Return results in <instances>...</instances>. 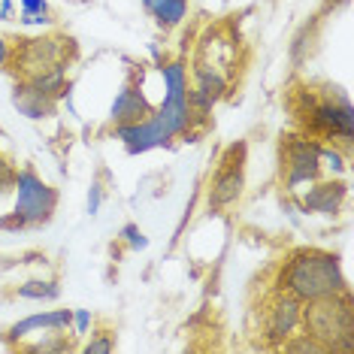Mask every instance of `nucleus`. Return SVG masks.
<instances>
[{"instance_id": "bb28decb", "label": "nucleus", "mask_w": 354, "mask_h": 354, "mask_svg": "<svg viewBox=\"0 0 354 354\" xmlns=\"http://www.w3.org/2000/svg\"><path fill=\"white\" fill-rule=\"evenodd\" d=\"M140 3H142V6H146V10H149V6H151V0H140Z\"/></svg>"}, {"instance_id": "9b49d317", "label": "nucleus", "mask_w": 354, "mask_h": 354, "mask_svg": "<svg viewBox=\"0 0 354 354\" xmlns=\"http://www.w3.org/2000/svg\"><path fill=\"white\" fill-rule=\"evenodd\" d=\"M151 106H155V103L149 100L146 85H142V79H140V70H133L109 103V124L140 122V118H146L151 112Z\"/></svg>"}, {"instance_id": "4be33fe9", "label": "nucleus", "mask_w": 354, "mask_h": 354, "mask_svg": "<svg viewBox=\"0 0 354 354\" xmlns=\"http://www.w3.org/2000/svg\"><path fill=\"white\" fill-rule=\"evenodd\" d=\"M12 179L15 167H10V160L0 155V215L6 212V200H12Z\"/></svg>"}, {"instance_id": "6e6552de", "label": "nucleus", "mask_w": 354, "mask_h": 354, "mask_svg": "<svg viewBox=\"0 0 354 354\" xmlns=\"http://www.w3.org/2000/svg\"><path fill=\"white\" fill-rule=\"evenodd\" d=\"M261 318V336L270 348H279L285 339H291L294 333L303 330V303L297 297L272 288V294L261 303L257 309Z\"/></svg>"}, {"instance_id": "5701e85b", "label": "nucleus", "mask_w": 354, "mask_h": 354, "mask_svg": "<svg viewBox=\"0 0 354 354\" xmlns=\"http://www.w3.org/2000/svg\"><path fill=\"white\" fill-rule=\"evenodd\" d=\"M94 327V315L88 309H73V321H70V336H88Z\"/></svg>"}, {"instance_id": "423d86ee", "label": "nucleus", "mask_w": 354, "mask_h": 354, "mask_svg": "<svg viewBox=\"0 0 354 354\" xmlns=\"http://www.w3.org/2000/svg\"><path fill=\"white\" fill-rule=\"evenodd\" d=\"M76 55V46L70 37L61 34H46V37H28V39H15L12 52H10V64L19 79H30L39 73H49L58 67H70Z\"/></svg>"}, {"instance_id": "f8f14e48", "label": "nucleus", "mask_w": 354, "mask_h": 354, "mask_svg": "<svg viewBox=\"0 0 354 354\" xmlns=\"http://www.w3.org/2000/svg\"><path fill=\"white\" fill-rule=\"evenodd\" d=\"M194 64L221 70V73H227L233 79V73H236V43L224 37L221 30H209V34H203L197 43Z\"/></svg>"}, {"instance_id": "a878e982", "label": "nucleus", "mask_w": 354, "mask_h": 354, "mask_svg": "<svg viewBox=\"0 0 354 354\" xmlns=\"http://www.w3.org/2000/svg\"><path fill=\"white\" fill-rule=\"evenodd\" d=\"M15 0H0V21H12Z\"/></svg>"}, {"instance_id": "393cba45", "label": "nucleus", "mask_w": 354, "mask_h": 354, "mask_svg": "<svg viewBox=\"0 0 354 354\" xmlns=\"http://www.w3.org/2000/svg\"><path fill=\"white\" fill-rule=\"evenodd\" d=\"M10 52H12V43L6 37H0V70H6V64H10Z\"/></svg>"}, {"instance_id": "dca6fc26", "label": "nucleus", "mask_w": 354, "mask_h": 354, "mask_svg": "<svg viewBox=\"0 0 354 354\" xmlns=\"http://www.w3.org/2000/svg\"><path fill=\"white\" fill-rule=\"evenodd\" d=\"M15 297L30 303H55L61 297V285L58 279H28L15 288Z\"/></svg>"}, {"instance_id": "412c9836", "label": "nucleus", "mask_w": 354, "mask_h": 354, "mask_svg": "<svg viewBox=\"0 0 354 354\" xmlns=\"http://www.w3.org/2000/svg\"><path fill=\"white\" fill-rule=\"evenodd\" d=\"M118 239L131 248V252H142V248H149V236L140 230V224H133V221H127L122 224V230H118Z\"/></svg>"}, {"instance_id": "f257e3e1", "label": "nucleus", "mask_w": 354, "mask_h": 354, "mask_svg": "<svg viewBox=\"0 0 354 354\" xmlns=\"http://www.w3.org/2000/svg\"><path fill=\"white\" fill-rule=\"evenodd\" d=\"M272 285H276L279 291L297 297L300 303L324 300V297L351 291L339 254L324 252V248H309V245L294 248L291 254H285Z\"/></svg>"}, {"instance_id": "39448f33", "label": "nucleus", "mask_w": 354, "mask_h": 354, "mask_svg": "<svg viewBox=\"0 0 354 354\" xmlns=\"http://www.w3.org/2000/svg\"><path fill=\"white\" fill-rule=\"evenodd\" d=\"M321 146H324V142L303 133V131L281 136V146H279V173L281 176L279 179H281V191H285L288 200H297L312 182H318L321 176H324Z\"/></svg>"}, {"instance_id": "9d476101", "label": "nucleus", "mask_w": 354, "mask_h": 354, "mask_svg": "<svg viewBox=\"0 0 354 354\" xmlns=\"http://www.w3.org/2000/svg\"><path fill=\"white\" fill-rule=\"evenodd\" d=\"M345 197H348V182L336 179V176H321L294 203L306 215H339V209L345 206Z\"/></svg>"}, {"instance_id": "ddd939ff", "label": "nucleus", "mask_w": 354, "mask_h": 354, "mask_svg": "<svg viewBox=\"0 0 354 354\" xmlns=\"http://www.w3.org/2000/svg\"><path fill=\"white\" fill-rule=\"evenodd\" d=\"M12 106L19 109L25 118H30V122H43V118L55 115V109H58V100L46 97L43 91L30 88L25 79H19L15 88H12Z\"/></svg>"}, {"instance_id": "0eeeda50", "label": "nucleus", "mask_w": 354, "mask_h": 354, "mask_svg": "<svg viewBox=\"0 0 354 354\" xmlns=\"http://www.w3.org/2000/svg\"><path fill=\"white\" fill-rule=\"evenodd\" d=\"M245 164H248V146L243 140L224 149L218 158V167L206 182V206L212 212L236 206L245 194Z\"/></svg>"}, {"instance_id": "a211bd4d", "label": "nucleus", "mask_w": 354, "mask_h": 354, "mask_svg": "<svg viewBox=\"0 0 354 354\" xmlns=\"http://www.w3.org/2000/svg\"><path fill=\"white\" fill-rule=\"evenodd\" d=\"M281 351H294V354H330L324 342H318L315 336H309L306 330H300V333H294L291 339H285L279 345Z\"/></svg>"}, {"instance_id": "b1692460", "label": "nucleus", "mask_w": 354, "mask_h": 354, "mask_svg": "<svg viewBox=\"0 0 354 354\" xmlns=\"http://www.w3.org/2000/svg\"><path fill=\"white\" fill-rule=\"evenodd\" d=\"M103 200H106V188H103L100 182H91V188H88V203H85V212L88 215H97L103 209Z\"/></svg>"}, {"instance_id": "f03ea898", "label": "nucleus", "mask_w": 354, "mask_h": 354, "mask_svg": "<svg viewBox=\"0 0 354 354\" xmlns=\"http://www.w3.org/2000/svg\"><path fill=\"white\" fill-rule=\"evenodd\" d=\"M300 127L321 142L348 151L354 140V109L342 88H303L300 91Z\"/></svg>"}, {"instance_id": "7ed1b4c3", "label": "nucleus", "mask_w": 354, "mask_h": 354, "mask_svg": "<svg viewBox=\"0 0 354 354\" xmlns=\"http://www.w3.org/2000/svg\"><path fill=\"white\" fill-rule=\"evenodd\" d=\"M58 209V191L37 170L21 167L12 179V203L0 215V230H25L49 224Z\"/></svg>"}, {"instance_id": "1a4fd4ad", "label": "nucleus", "mask_w": 354, "mask_h": 354, "mask_svg": "<svg viewBox=\"0 0 354 354\" xmlns=\"http://www.w3.org/2000/svg\"><path fill=\"white\" fill-rule=\"evenodd\" d=\"M70 321H73V309H46V312H34V315L15 321L6 327V345L10 348H21L34 345V339H46L55 333H70Z\"/></svg>"}, {"instance_id": "aec40b11", "label": "nucleus", "mask_w": 354, "mask_h": 354, "mask_svg": "<svg viewBox=\"0 0 354 354\" xmlns=\"http://www.w3.org/2000/svg\"><path fill=\"white\" fill-rule=\"evenodd\" d=\"M315 25H306L303 30H300V34H297L294 37V43H291V49H288V52H291V61L294 64H303L306 58H309V55H312V49H315Z\"/></svg>"}, {"instance_id": "20e7f679", "label": "nucleus", "mask_w": 354, "mask_h": 354, "mask_svg": "<svg viewBox=\"0 0 354 354\" xmlns=\"http://www.w3.org/2000/svg\"><path fill=\"white\" fill-rule=\"evenodd\" d=\"M303 330L327 345V351H354V306L351 291L303 303Z\"/></svg>"}, {"instance_id": "2eb2a0df", "label": "nucleus", "mask_w": 354, "mask_h": 354, "mask_svg": "<svg viewBox=\"0 0 354 354\" xmlns=\"http://www.w3.org/2000/svg\"><path fill=\"white\" fill-rule=\"evenodd\" d=\"M146 12L155 19V25L160 30H173L185 25V19L191 15V0H151Z\"/></svg>"}, {"instance_id": "4468645a", "label": "nucleus", "mask_w": 354, "mask_h": 354, "mask_svg": "<svg viewBox=\"0 0 354 354\" xmlns=\"http://www.w3.org/2000/svg\"><path fill=\"white\" fill-rule=\"evenodd\" d=\"M188 76H191V85L200 88V91H206L215 103L224 100V97L230 94L233 79H230L227 73H221V70H212V67H200V64H191V67H188Z\"/></svg>"}, {"instance_id": "6ab92c4d", "label": "nucleus", "mask_w": 354, "mask_h": 354, "mask_svg": "<svg viewBox=\"0 0 354 354\" xmlns=\"http://www.w3.org/2000/svg\"><path fill=\"white\" fill-rule=\"evenodd\" d=\"M88 342L82 345L79 351H85V354H112L115 351V333H112L109 327H100V330H88Z\"/></svg>"}, {"instance_id": "f3484780", "label": "nucleus", "mask_w": 354, "mask_h": 354, "mask_svg": "<svg viewBox=\"0 0 354 354\" xmlns=\"http://www.w3.org/2000/svg\"><path fill=\"white\" fill-rule=\"evenodd\" d=\"M19 21L25 28H52L55 12L49 0H19Z\"/></svg>"}]
</instances>
